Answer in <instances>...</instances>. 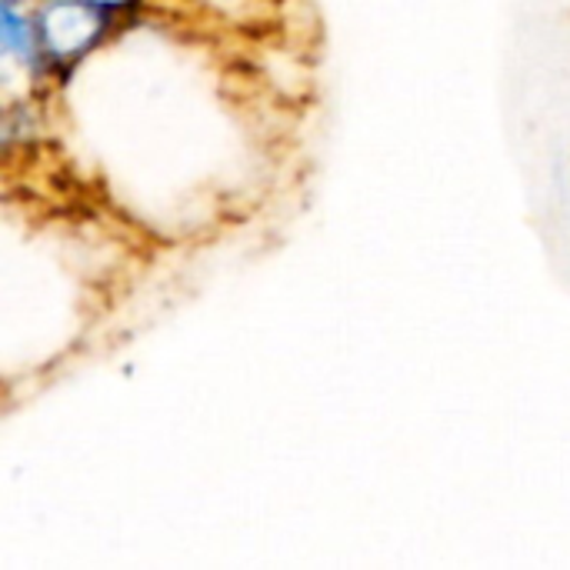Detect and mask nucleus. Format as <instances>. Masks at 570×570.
Wrapping results in <instances>:
<instances>
[{"mask_svg":"<svg viewBox=\"0 0 570 570\" xmlns=\"http://www.w3.org/2000/svg\"><path fill=\"white\" fill-rule=\"evenodd\" d=\"M33 20L40 37V53L47 77L73 70L90 57L114 30L120 17L87 3V0H33Z\"/></svg>","mask_w":570,"mask_h":570,"instance_id":"1","label":"nucleus"},{"mask_svg":"<svg viewBox=\"0 0 570 570\" xmlns=\"http://www.w3.org/2000/svg\"><path fill=\"white\" fill-rule=\"evenodd\" d=\"M0 43L7 63L20 67L27 77H47L33 20V0H0Z\"/></svg>","mask_w":570,"mask_h":570,"instance_id":"2","label":"nucleus"},{"mask_svg":"<svg viewBox=\"0 0 570 570\" xmlns=\"http://www.w3.org/2000/svg\"><path fill=\"white\" fill-rule=\"evenodd\" d=\"M87 3H94V7H100V10H107L114 17H130L134 10H140L144 0H87Z\"/></svg>","mask_w":570,"mask_h":570,"instance_id":"3","label":"nucleus"}]
</instances>
